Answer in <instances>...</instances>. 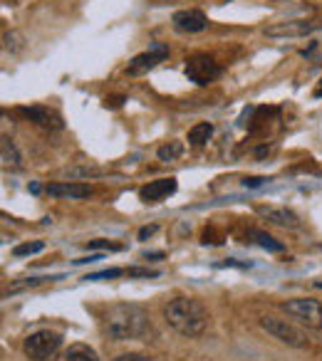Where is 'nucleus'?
<instances>
[{
    "mask_svg": "<svg viewBox=\"0 0 322 361\" xmlns=\"http://www.w3.org/2000/svg\"><path fill=\"white\" fill-rule=\"evenodd\" d=\"M102 331L114 341L141 339L149 331V314L144 312V307L134 302H119L107 307L102 317Z\"/></svg>",
    "mask_w": 322,
    "mask_h": 361,
    "instance_id": "f257e3e1",
    "label": "nucleus"
},
{
    "mask_svg": "<svg viewBox=\"0 0 322 361\" xmlns=\"http://www.w3.org/2000/svg\"><path fill=\"white\" fill-rule=\"evenodd\" d=\"M161 314H164V322L174 331H179L181 336H189V339L201 336L208 329V319H211L206 307L198 300H193V297H174V300H169L164 305Z\"/></svg>",
    "mask_w": 322,
    "mask_h": 361,
    "instance_id": "f03ea898",
    "label": "nucleus"
},
{
    "mask_svg": "<svg viewBox=\"0 0 322 361\" xmlns=\"http://www.w3.org/2000/svg\"><path fill=\"white\" fill-rule=\"evenodd\" d=\"M280 310L285 312L290 319L297 324L307 326V329L322 331V302L312 300V297H292V300L280 302Z\"/></svg>",
    "mask_w": 322,
    "mask_h": 361,
    "instance_id": "7ed1b4c3",
    "label": "nucleus"
},
{
    "mask_svg": "<svg viewBox=\"0 0 322 361\" xmlns=\"http://www.w3.org/2000/svg\"><path fill=\"white\" fill-rule=\"evenodd\" d=\"M258 322H261L263 331H268V334L280 341V344L292 346V349H307V346H310L307 334L297 324H292V322L280 319V317H273V314L261 317Z\"/></svg>",
    "mask_w": 322,
    "mask_h": 361,
    "instance_id": "20e7f679",
    "label": "nucleus"
},
{
    "mask_svg": "<svg viewBox=\"0 0 322 361\" xmlns=\"http://www.w3.org/2000/svg\"><path fill=\"white\" fill-rule=\"evenodd\" d=\"M62 346V334L52 329H37L32 334L25 336L23 341V351L30 361H50L52 356L60 351Z\"/></svg>",
    "mask_w": 322,
    "mask_h": 361,
    "instance_id": "39448f33",
    "label": "nucleus"
},
{
    "mask_svg": "<svg viewBox=\"0 0 322 361\" xmlns=\"http://www.w3.org/2000/svg\"><path fill=\"white\" fill-rule=\"evenodd\" d=\"M186 77L193 82V85L203 87L208 85V82H213L218 75H221V67H218V62L213 60L211 55H203V52H196V55L186 57Z\"/></svg>",
    "mask_w": 322,
    "mask_h": 361,
    "instance_id": "423d86ee",
    "label": "nucleus"
},
{
    "mask_svg": "<svg viewBox=\"0 0 322 361\" xmlns=\"http://www.w3.org/2000/svg\"><path fill=\"white\" fill-rule=\"evenodd\" d=\"M169 57V47L164 45V42H154L151 45V50L141 52V55H136L134 60L129 62V67H126V75L129 77H139L144 75V72L154 70L159 62H164Z\"/></svg>",
    "mask_w": 322,
    "mask_h": 361,
    "instance_id": "0eeeda50",
    "label": "nucleus"
},
{
    "mask_svg": "<svg viewBox=\"0 0 322 361\" xmlns=\"http://www.w3.org/2000/svg\"><path fill=\"white\" fill-rule=\"evenodd\" d=\"M18 114H20L23 119L32 121V124H37L40 129H47V131L62 129V116L57 114L55 109H50V106H40V104L20 106V109H18Z\"/></svg>",
    "mask_w": 322,
    "mask_h": 361,
    "instance_id": "6e6552de",
    "label": "nucleus"
},
{
    "mask_svg": "<svg viewBox=\"0 0 322 361\" xmlns=\"http://www.w3.org/2000/svg\"><path fill=\"white\" fill-rule=\"evenodd\" d=\"M258 216L270 223V226L285 228V231H297L302 226L300 216L285 206H258Z\"/></svg>",
    "mask_w": 322,
    "mask_h": 361,
    "instance_id": "1a4fd4ad",
    "label": "nucleus"
},
{
    "mask_svg": "<svg viewBox=\"0 0 322 361\" xmlns=\"http://www.w3.org/2000/svg\"><path fill=\"white\" fill-rule=\"evenodd\" d=\"M47 193L52 198H67V201H82L92 196V186L80 183V180H57L47 186Z\"/></svg>",
    "mask_w": 322,
    "mask_h": 361,
    "instance_id": "9d476101",
    "label": "nucleus"
},
{
    "mask_svg": "<svg viewBox=\"0 0 322 361\" xmlns=\"http://www.w3.org/2000/svg\"><path fill=\"white\" fill-rule=\"evenodd\" d=\"M172 193H177V178H159L149 180L146 186L139 188V198L144 203H159L164 198H169Z\"/></svg>",
    "mask_w": 322,
    "mask_h": 361,
    "instance_id": "9b49d317",
    "label": "nucleus"
},
{
    "mask_svg": "<svg viewBox=\"0 0 322 361\" xmlns=\"http://www.w3.org/2000/svg\"><path fill=\"white\" fill-rule=\"evenodd\" d=\"M172 20L181 32H201V30H206V27H208V18L203 16L201 11H196V8L174 13Z\"/></svg>",
    "mask_w": 322,
    "mask_h": 361,
    "instance_id": "f8f14e48",
    "label": "nucleus"
},
{
    "mask_svg": "<svg viewBox=\"0 0 322 361\" xmlns=\"http://www.w3.org/2000/svg\"><path fill=\"white\" fill-rule=\"evenodd\" d=\"M315 30L312 23L305 20H287V23H275V25L266 27V35L268 37H302L307 32Z\"/></svg>",
    "mask_w": 322,
    "mask_h": 361,
    "instance_id": "ddd939ff",
    "label": "nucleus"
},
{
    "mask_svg": "<svg viewBox=\"0 0 322 361\" xmlns=\"http://www.w3.org/2000/svg\"><path fill=\"white\" fill-rule=\"evenodd\" d=\"M0 161H3L6 169H13V171L23 169V154L18 151L16 141H13L11 136H3V139H0Z\"/></svg>",
    "mask_w": 322,
    "mask_h": 361,
    "instance_id": "4468645a",
    "label": "nucleus"
},
{
    "mask_svg": "<svg viewBox=\"0 0 322 361\" xmlns=\"http://www.w3.org/2000/svg\"><path fill=\"white\" fill-rule=\"evenodd\" d=\"M62 361H100V354L90 344H72L62 354Z\"/></svg>",
    "mask_w": 322,
    "mask_h": 361,
    "instance_id": "2eb2a0df",
    "label": "nucleus"
},
{
    "mask_svg": "<svg viewBox=\"0 0 322 361\" xmlns=\"http://www.w3.org/2000/svg\"><path fill=\"white\" fill-rule=\"evenodd\" d=\"M213 136V124H208V121H201V124L191 126L189 129V144L191 146H203L208 139Z\"/></svg>",
    "mask_w": 322,
    "mask_h": 361,
    "instance_id": "dca6fc26",
    "label": "nucleus"
},
{
    "mask_svg": "<svg viewBox=\"0 0 322 361\" xmlns=\"http://www.w3.org/2000/svg\"><path fill=\"white\" fill-rule=\"evenodd\" d=\"M248 238H253V243H258L261 247H266V250H270V252H282L285 247H282V243H278L273 235H268V233H263V231H258V228H251L248 231Z\"/></svg>",
    "mask_w": 322,
    "mask_h": 361,
    "instance_id": "f3484780",
    "label": "nucleus"
},
{
    "mask_svg": "<svg viewBox=\"0 0 322 361\" xmlns=\"http://www.w3.org/2000/svg\"><path fill=\"white\" fill-rule=\"evenodd\" d=\"M23 47H25V40H23L20 32L18 30L3 32V50L11 52V55H18V52H23Z\"/></svg>",
    "mask_w": 322,
    "mask_h": 361,
    "instance_id": "a211bd4d",
    "label": "nucleus"
},
{
    "mask_svg": "<svg viewBox=\"0 0 322 361\" xmlns=\"http://www.w3.org/2000/svg\"><path fill=\"white\" fill-rule=\"evenodd\" d=\"M181 154H184V144H181V141H169V144H164L159 151H156L159 161H174V159H179Z\"/></svg>",
    "mask_w": 322,
    "mask_h": 361,
    "instance_id": "6ab92c4d",
    "label": "nucleus"
},
{
    "mask_svg": "<svg viewBox=\"0 0 322 361\" xmlns=\"http://www.w3.org/2000/svg\"><path fill=\"white\" fill-rule=\"evenodd\" d=\"M42 250H45V243L35 240V243H23V245H16L13 247V255L28 257V255H37V252H42Z\"/></svg>",
    "mask_w": 322,
    "mask_h": 361,
    "instance_id": "aec40b11",
    "label": "nucleus"
},
{
    "mask_svg": "<svg viewBox=\"0 0 322 361\" xmlns=\"http://www.w3.org/2000/svg\"><path fill=\"white\" fill-rule=\"evenodd\" d=\"M121 275H124V270H119V267H112V270H105V272H92V275H87L85 280L97 282V280H112V277H121Z\"/></svg>",
    "mask_w": 322,
    "mask_h": 361,
    "instance_id": "412c9836",
    "label": "nucleus"
},
{
    "mask_svg": "<svg viewBox=\"0 0 322 361\" xmlns=\"http://www.w3.org/2000/svg\"><path fill=\"white\" fill-rule=\"evenodd\" d=\"M47 280H60V277H30V280H25V282H16V285L11 287L13 292H18V290H23V287H37V285H42V282H47Z\"/></svg>",
    "mask_w": 322,
    "mask_h": 361,
    "instance_id": "4be33fe9",
    "label": "nucleus"
},
{
    "mask_svg": "<svg viewBox=\"0 0 322 361\" xmlns=\"http://www.w3.org/2000/svg\"><path fill=\"white\" fill-rule=\"evenodd\" d=\"M87 247H90V250H121V245L109 243V240H90L87 243Z\"/></svg>",
    "mask_w": 322,
    "mask_h": 361,
    "instance_id": "5701e85b",
    "label": "nucleus"
},
{
    "mask_svg": "<svg viewBox=\"0 0 322 361\" xmlns=\"http://www.w3.org/2000/svg\"><path fill=\"white\" fill-rule=\"evenodd\" d=\"M100 173V169H92V166H82V169H67L65 176H70V178H75V176H97Z\"/></svg>",
    "mask_w": 322,
    "mask_h": 361,
    "instance_id": "b1692460",
    "label": "nucleus"
},
{
    "mask_svg": "<svg viewBox=\"0 0 322 361\" xmlns=\"http://www.w3.org/2000/svg\"><path fill=\"white\" fill-rule=\"evenodd\" d=\"M112 361H151L149 356H144V354H119V356H114Z\"/></svg>",
    "mask_w": 322,
    "mask_h": 361,
    "instance_id": "393cba45",
    "label": "nucleus"
},
{
    "mask_svg": "<svg viewBox=\"0 0 322 361\" xmlns=\"http://www.w3.org/2000/svg\"><path fill=\"white\" fill-rule=\"evenodd\" d=\"M266 176H253V178H246L243 180V186L246 188H258V186H263V183H266Z\"/></svg>",
    "mask_w": 322,
    "mask_h": 361,
    "instance_id": "a878e982",
    "label": "nucleus"
},
{
    "mask_svg": "<svg viewBox=\"0 0 322 361\" xmlns=\"http://www.w3.org/2000/svg\"><path fill=\"white\" fill-rule=\"evenodd\" d=\"M126 275L129 277H156L159 272L156 270H139V267H134V270H126Z\"/></svg>",
    "mask_w": 322,
    "mask_h": 361,
    "instance_id": "bb28decb",
    "label": "nucleus"
},
{
    "mask_svg": "<svg viewBox=\"0 0 322 361\" xmlns=\"http://www.w3.org/2000/svg\"><path fill=\"white\" fill-rule=\"evenodd\" d=\"M156 233V226H149V228H141L139 231V240H146L149 235H154Z\"/></svg>",
    "mask_w": 322,
    "mask_h": 361,
    "instance_id": "cd10ccee",
    "label": "nucleus"
},
{
    "mask_svg": "<svg viewBox=\"0 0 322 361\" xmlns=\"http://www.w3.org/2000/svg\"><path fill=\"white\" fill-rule=\"evenodd\" d=\"M97 260H102L100 255H90V257H80V260H75L77 265H85V262H97Z\"/></svg>",
    "mask_w": 322,
    "mask_h": 361,
    "instance_id": "c85d7f7f",
    "label": "nucleus"
},
{
    "mask_svg": "<svg viewBox=\"0 0 322 361\" xmlns=\"http://www.w3.org/2000/svg\"><path fill=\"white\" fill-rule=\"evenodd\" d=\"M315 94H317V97L322 94V82H320V87H317V92H315Z\"/></svg>",
    "mask_w": 322,
    "mask_h": 361,
    "instance_id": "c756f323",
    "label": "nucleus"
},
{
    "mask_svg": "<svg viewBox=\"0 0 322 361\" xmlns=\"http://www.w3.org/2000/svg\"><path fill=\"white\" fill-rule=\"evenodd\" d=\"M315 287H317V290H322V280H317V282H315Z\"/></svg>",
    "mask_w": 322,
    "mask_h": 361,
    "instance_id": "7c9ffc66",
    "label": "nucleus"
}]
</instances>
